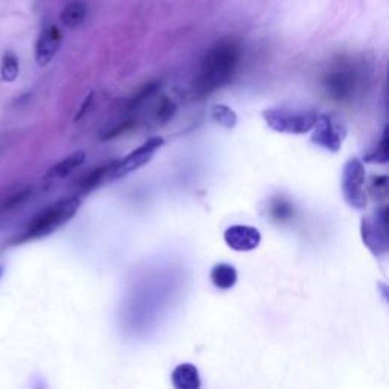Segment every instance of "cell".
Wrapping results in <instances>:
<instances>
[{"label":"cell","instance_id":"cell-1","mask_svg":"<svg viewBox=\"0 0 389 389\" xmlns=\"http://www.w3.org/2000/svg\"><path fill=\"white\" fill-rule=\"evenodd\" d=\"M237 46L230 40L217 43L212 48L201 64L199 76L194 85L198 95H209L230 81L237 64Z\"/></svg>","mask_w":389,"mask_h":389},{"label":"cell","instance_id":"cell-2","mask_svg":"<svg viewBox=\"0 0 389 389\" xmlns=\"http://www.w3.org/2000/svg\"><path fill=\"white\" fill-rule=\"evenodd\" d=\"M79 207H81L79 197H66L55 201L32 217V221L25 227V230L14 239V244H25L29 240L43 239L55 233L72 217H75Z\"/></svg>","mask_w":389,"mask_h":389},{"label":"cell","instance_id":"cell-3","mask_svg":"<svg viewBox=\"0 0 389 389\" xmlns=\"http://www.w3.org/2000/svg\"><path fill=\"white\" fill-rule=\"evenodd\" d=\"M261 116L271 130L283 134H306L313 130L318 119L315 110L294 107L266 108Z\"/></svg>","mask_w":389,"mask_h":389},{"label":"cell","instance_id":"cell-4","mask_svg":"<svg viewBox=\"0 0 389 389\" xmlns=\"http://www.w3.org/2000/svg\"><path fill=\"white\" fill-rule=\"evenodd\" d=\"M342 194L353 209L363 210L367 207V190H365V167L359 158L353 157L342 169Z\"/></svg>","mask_w":389,"mask_h":389},{"label":"cell","instance_id":"cell-5","mask_svg":"<svg viewBox=\"0 0 389 389\" xmlns=\"http://www.w3.org/2000/svg\"><path fill=\"white\" fill-rule=\"evenodd\" d=\"M361 234L363 244L377 257L388 253V209L380 207L362 217Z\"/></svg>","mask_w":389,"mask_h":389},{"label":"cell","instance_id":"cell-6","mask_svg":"<svg viewBox=\"0 0 389 389\" xmlns=\"http://www.w3.org/2000/svg\"><path fill=\"white\" fill-rule=\"evenodd\" d=\"M165 145L163 137H152L147 142H145L142 146L137 147L133 152H130L127 157H123L120 162H116L111 172V180H119L127 177L128 174L134 172V170L143 167L152 160L155 152Z\"/></svg>","mask_w":389,"mask_h":389},{"label":"cell","instance_id":"cell-7","mask_svg":"<svg viewBox=\"0 0 389 389\" xmlns=\"http://www.w3.org/2000/svg\"><path fill=\"white\" fill-rule=\"evenodd\" d=\"M344 137H346L344 125L328 116V114L318 116L312 135V142L315 145L324 147V150L330 152H338L341 150L342 142H344Z\"/></svg>","mask_w":389,"mask_h":389},{"label":"cell","instance_id":"cell-8","mask_svg":"<svg viewBox=\"0 0 389 389\" xmlns=\"http://www.w3.org/2000/svg\"><path fill=\"white\" fill-rule=\"evenodd\" d=\"M225 244L237 253H248L260 245L261 234L254 227L249 225H232L224 233Z\"/></svg>","mask_w":389,"mask_h":389},{"label":"cell","instance_id":"cell-9","mask_svg":"<svg viewBox=\"0 0 389 389\" xmlns=\"http://www.w3.org/2000/svg\"><path fill=\"white\" fill-rule=\"evenodd\" d=\"M61 43V32L56 26L46 28L36 44V61L38 66H48L55 56Z\"/></svg>","mask_w":389,"mask_h":389},{"label":"cell","instance_id":"cell-10","mask_svg":"<svg viewBox=\"0 0 389 389\" xmlns=\"http://www.w3.org/2000/svg\"><path fill=\"white\" fill-rule=\"evenodd\" d=\"M87 158V154L84 151H75L71 155H67L66 158H63L61 162H58L56 165H53L48 172H46V180L48 181H58V180H64L75 170L84 165Z\"/></svg>","mask_w":389,"mask_h":389},{"label":"cell","instance_id":"cell-11","mask_svg":"<svg viewBox=\"0 0 389 389\" xmlns=\"http://www.w3.org/2000/svg\"><path fill=\"white\" fill-rule=\"evenodd\" d=\"M175 389H201V375L192 363H181L170 375Z\"/></svg>","mask_w":389,"mask_h":389},{"label":"cell","instance_id":"cell-12","mask_svg":"<svg viewBox=\"0 0 389 389\" xmlns=\"http://www.w3.org/2000/svg\"><path fill=\"white\" fill-rule=\"evenodd\" d=\"M354 87V76L350 71H336L328 76L327 90L335 99H344Z\"/></svg>","mask_w":389,"mask_h":389},{"label":"cell","instance_id":"cell-13","mask_svg":"<svg viewBox=\"0 0 389 389\" xmlns=\"http://www.w3.org/2000/svg\"><path fill=\"white\" fill-rule=\"evenodd\" d=\"M210 280L217 289H232L237 283V271L228 263H217L210 271Z\"/></svg>","mask_w":389,"mask_h":389},{"label":"cell","instance_id":"cell-14","mask_svg":"<svg viewBox=\"0 0 389 389\" xmlns=\"http://www.w3.org/2000/svg\"><path fill=\"white\" fill-rule=\"evenodd\" d=\"M114 165H116V162L107 163L104 166H99V167L91 170V172H88L85 177H83L81 180H79V182H78L79 192H81V193H88L91 190H95L98 186H100L102 181L111 177Z\"/></svg>","mask_w":389,"mask_h":389},{"label":"cell","instance_id":"cell-15","mask_svg":"<svg viewBox=\"0 0 389 389\" xmlns=\"http://www.w3.org/2000/svg\"><path fill=\"white\" fill-rule=\"evenodd\" d=\"M87 14V8L79 0H73V2L67 4L64 9L61 11V21L67 28H76L84 21Z\"/></svg>","mask_w":389,"mask_h":389},{"label":"cell","instance_id":"cell-16","mask_svg":"<svg viewBox=\"0 0 389 389\" xmlns=\"http://www.w3.org/2000/svg\"><path fill=\"white\" fill-rule=\"evenodd\" d=\"M210 118L213 122H216L217 125H221V127L232 130L237 125V114L224 104H214L210 108Z\"/></svg>","mask_w":389,"mask_h":389},{"label":"cell","instance_id":"cell-17","mask_svg":"<svg viewBox=\"0 0 389 389\" xmlns=\"http://www.w3.org/2000/svg\"><path fill=\"white\" fill-rule=\"evenodd\" d=\"M20 73L19 58L14 52H6L0 63V78L4 83H14Z\"/></svg>","mask_w":389,"mask_h":389},{"label":"cell","instance_id":"cell-18","mask_svg":"<svg viewBox=\"0 0 389 389\" xmlns=\"http://www.w3.org/2000/svg\"><path fill=\"white\" fill-rule=\"evenodd\" d=\"M388 158H389V154H388V128H385L379 145H377L375 150L373 152H370L365 160H367V162H371V163L383 165V163L388 162Z\"/></svg>","mask_w":389,"mask_h":389},{"label":"cell","instance_id":"cell-19","mask_svg":"<svg viewBox=\"0 0 389 389\" xmlns=\"http://www.w3.org/2000/svg\"><path fill=\"white\" fill-rule=\"evenodd\" d=\"M175 111H177V105L174 104V100H170L169 98H163L157 110V120L160 123H166L172 119Z\"/></svg>","mask_w":389,"mask_h":389},{"label":"cell","instance_id":"cell-20","mask_svg":"<svg viewBox=\"0 0 389 389\" xmlns=\"http://www.w3.org/2000/svg\"><path fill=\"white\" fill-rule=\"evenodd\" d=\"M370 193L373 194V198L375 199H382L386 197L388 193V178L386 175H377L373 178L371 186H370Z\"/></svg>","mask_w":389,"mask_h":389},{"label":"cell","instance_id":"cell-21","mask_svg":"<svg viewBox=\"0 0 389 389\" xmlns=\"http://www.w3.org/2000/svg\"><path fill=\"white\" fill-rule=\"evenodd\" d=\"M272 214L277 217V219H288V217L292 216V207L288 201L283 199H276L272 202Z\"/></svg>","mask_w":389,"mask_h":389},{"label":"cell","instance_id":"cell-22","mask_svg":"<svg viewBox=\"0 0 389 389\" xmlns=\"http://www.w3.org/2000/svg\"><path fill=\"white\" fill-rule=\"evenodd\" d=\"M158 83H152V84H146L143 85L139 91H137V93L131 98V102H130V107H135V105H139L142 100H145L146 98H150L154 91L158 88Z\"/></svg>","mask_w":389,"mask_h":389},{"label":"cell","instance_id":"cell-23","mask_svg":"<svg viewBox=\"0 0 389 389\" xmlns=\"http://www.w3.org/2000/svg\"><path fill=\"white\" fill-rule=\"evenodd\" d=\"M134 125H135L134 120H125V122H120V123L116 125V127L111 128V130H108L104 135H102V140L114 139V137H118V135H120V134H123V133H127L128 130H131V128L134 127Z\"/></svg>","mask_w":389,"mask_h":389},{"label":"cell","instance_id":"cell-24","mask_svg":"<svg viewBox=\"0 0 389 389\" xmlns=\"http://www.w3.org/2000/svg\"><path fill=\"white\" fill-rule=\"evenodd\" d=\"M29 194H31V189H26V190H23V192L17 193L16 197H13V198L8 199V201L5 202V209H16L17 205H20V204H23V202H26V199H28Z\"/></svg>","mask_w":389,"mask_h":389},{"label":"cell","instance_id":"cell-25","mask_svg":"<svg viewBox=\"0 0 389 389\" xmlns=\"http://www.w3.org/2000/svg\"><path fill=\"white\" fill-rule=\"evenodd\" d=\"M91 102H93V93H91V95H88L87 98H85V100H84V104H83V107H81V110H79L78 111V114H76V118H75V122H78V120H81L84 116H85V114H87V111H88V108L91 107Z\"/></svg>","mask_w":389,"mask_h":389},{"label":"cell","instance_id":"cell-26","mask_svg":"<svg viewBox=\"0 0 389 389\" xmlns=\"http://www.w3.org/2000/svg\"><path fill=\"white\" fill-rule=\"evenodd\" d=\"M2 276H4V268L0 266V279H2Z\"/></svg>","mask_w":389,"mask_h":389}]
</instances>
